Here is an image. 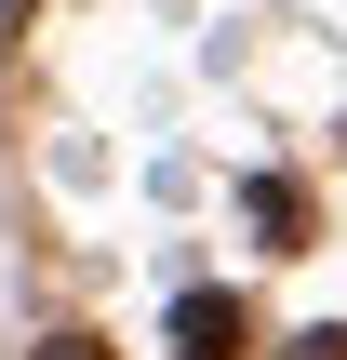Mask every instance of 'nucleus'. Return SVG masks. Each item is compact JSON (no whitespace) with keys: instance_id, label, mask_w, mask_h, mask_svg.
Here are the masks:
<instances>
[{"instance_id":"obj_1","label":"nucleus","mask_w":347,"mask_h":360,"mask_svg":"<svg viewBox=\"0 0 347 360\" xmlns=\"http://www.w3.org/2000/svg\"><path fill=\"white\" fill-rule=\"evenodd\" d=\"M174 360H254V307H241L227 281L174 294Z\"/></svg>"},{"instance_id":"obj_2","label":"nucleus","mask_w":347,"mask_h":360,"mask_svg":"<svg viewBox=\"0 0 347 360\" xmlns=\"http://www.w3.org/2000/svg\"><path fill=\"white\" fill-rule=\"evenodd\" d=\"M294 360H347V334H308V347H294Z\"/></svg>"}]
</instances>
